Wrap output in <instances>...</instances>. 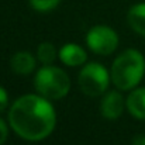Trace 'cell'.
<instances>
[{"instance_id": "6da1fadb", "label": "cell", "mask_w": 145, "mask_h": 145, "mask_svg": "<svg viewBox=\"0 0 145 145\" xmlns=\"http://www.w3.org/2000/svg\"><path fill=\"white\" fill-rule=\"evenodd\" d=\"M8 125L23 140L42 141L56 125V113L51 103L38 93L20 96L8 110Z\"/></svg>"}, {"instance_id": "7a4b0ae2", "label": "cell", "mask_w": 145, "mask_h": 145, "mask_svg": "<svg viewBox=\"0 0 145 145\" xmlns=\"http://www.w3.org/2000/svg\"><path fill=\"white\" fill-rule=\"evenodd\" d=\"M145 75V58L138 49L130 48L121 52L110 69L111 83L121 92L135 89Z\"/></svg>"}, {"instance_id": "3957f363", "label": "cell", "mask_w": 145, "mask_h": 145, "mask_svg": "<svg viewBox=\"0 0 145 145\" xmlns=\"http://www.w3.org/2000/svg\"><path fill=\"white\" fill-rule=\"evenodd\" d=\"M34 88L38 95L48 100H61L71 90V79L63 69L54 65H42L34 76Z\"/></svg>"}, {"instance_id": "277c9868", "label": "cell", "mask_w": 145, "mask_h": 145, "mask_svg": "<svg viewBox=\"0 0 145 145\" xmlns=\"http://www.w3.org/2000/svg\"><path fill=\"white\" fill-rule=\"evenodd\" d=\"M111 82L110 72L99 62L85 63L78 75V85L83 95L88 97L103 96Z\"/></svg>"}, {"instance_id": "5b68a950", "label": "cell", "mask_w": 145, "mask_h": 145, "mask_svg": "<svg viewBox=\"0 0 145 145\" xmlns=\"http://www.w3.org/2000/svg\"><path fill=\"white\" fill-rule=\"evenodd\" d=\"M86 44L97 55H110L118 47V34L111 27L99 24L88 31Z\"/></svg>"}, {"instance_id": "8992f818", "label": "cell", "mask_w": 145, "mask_h": 145, "mask_svg": "<svg viewBox=\"0 0 145 145\" xmlns=\"http://www.w3.org/2000/svg\"><path fill=\"white\" fill-rule=\"evenodd\" d=\"M125 107L127 106H125L124 97L117 90L107 92L106 95H103L100 100V114L104 118L111 120V121L120 118Z\"/></svg>"}, {"instance_id": "52a82bcc", "label": "cell", "mask_w": 145, "mask_h": 145, "mask_svg": "<svg viewBox=\"0 0 145 145\" xmlns=\"http://www.w3.org/2000/svg\"><path fill=\"white\" fill-rule=\"evenodd\" d=\"M59 59L66 66H83L88 61L86 51L78 44H65L58 52Z\"/></svg>"}, {"instance_id": "ba28073f", "label": "cell", "mask_w": 145, "mask_h": 145, "mask_svg": "<svg viewBox=\"0 0 145 145\" xmlns=\"http://www.w3.org/2000/svg\"><path fill=\"white\" fill-rule=\"evenodd\" d=\"M10 66L11 71L20 76H25V75H31L35 71L37 66V59L35 56L28 52V51H18L16 52L11 59H10Z\"/></svg>"}, {"instance_id": "9c48e42d", "label": "cell", "mask_w": 145, "mask_h": 145, "mask_svg": "<svg viewBox=\"0 0 145 145\" xmlns=\"http://www.w3.org/2000/svg\"><path fill=\"white\" fill-rule=\"evenodd\" d=\"M128 113L137 120H145V88H135L125 100Z\"/></svg>"}, {"instance_id": "30bf717a", "label": "cell", "mask_w": 145, "mask_h": 145, "mask_svg": "<svg viewBox=\"0 0 145 145\" xmlns=\"http://www.w3.org/2000/svg\"><path fill=\"white\" fill-rule=\"evenodd\" d=\"M127 21L137 34L145 37V3H137L130 7Z\"/></svg>"}, {"instance_id": "8fae6325", "label": "cell", "mask_w": 145, "mask_h": 145, "mask_svg": "<svg viewBox=\"0 0 145 145\" xmlns=\"http://www.w3.org/2000/svg\"><path fill=\"white\" fill-rule=\"evenodd\" d=\"M58 56V51L55 48V45L52 42L44 41L38 45L37 48V59L42 63V65H52L55 62Z\"/></svg>"}, {"instance_id": "7c38bea8", "label": "cell", "mask_w": 145, "mask_h": 145, "mask_svg": "<svg viewBox=\"0 0 145 145\" xmlns=\"http://www.w3.org/2000/svg\"><path fill=\"white\" fill-rule=\"evenodd\" d=\"M30 1V6L35 10V11H40V13H48L55 10L61 0H28Z\"/></svg>"}, {"instance_id": "4fadbf2b", "label": "cell", "mask_w": 145, "mask_h": 145, "mask_svg": "<svg viewBox=\"0 0 145 145\" xmlns=\"http://www.w3.org/2000/svg\"><path fill=\"white\" fill-rule=\"evenodd\" d=\"M7 137H8V125L0 117V145H3L7 141Z\"/></svg>"}, {"instance_id": "5bb4252c", "label": "cell", "mask_w": 145, "mask_h": 145, "mask_svg": "<svg viewBox=\"0 0 145 145\" xmlns=\"http://www.w3.org/2000/svg\"><path fill=\"white\" fill-rule=\"evenodd\" d=\"M8 106V95H7V90L0 86V113H3Z\"/></svg>"}, {"instance_id": "9a60e30c", "label": "cell", "mask_w": 145, "mask_h": 145, "mask_svg": "<svg viewBox=\"0 0 145 145\" xmlns=\"http://www.w3.org/2000/svg\"><path fill=\"white\" fill-rule=\"evenodd\" d=\"M133 145H145V135L144 134H138L133 138Z\"/></svg>"}]
</instances>
